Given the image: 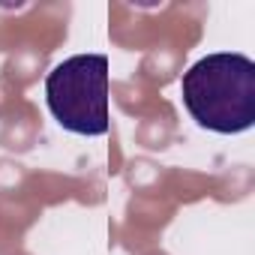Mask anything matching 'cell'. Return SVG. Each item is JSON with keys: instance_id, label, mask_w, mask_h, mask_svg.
I'll return each instance as SVG.
<instances>
[{"instance_id": "1", "label": "cell", "mask_w": 255, "mask_h": 255, "mask_svg": "<svg viewBox=\"0 0 255 255\" xmlns=\"http://www.w3.org/2000/svg\"><path fill=\"white\" fill-rule=\"evenodd\" d=\"M180 96L201 129L246 132L255 123V60L237 51L207 54L183 72Z\"/></svg>"}, {"instance_id": "2", "label": "cell", "mask_w": 255, "mask_h": 255, "mask_svg": "<svg viewBox=\"0 0 255 255\" xmlns=\"http://www.w3.org/2000/svg\"><path fill=\"white\" fill-rule=\"evenodd\" d=\"M45 102L51 117L75 135L108 132V57L75 54L57 63L45 78Z\"/></svg>"}]
</instances>
